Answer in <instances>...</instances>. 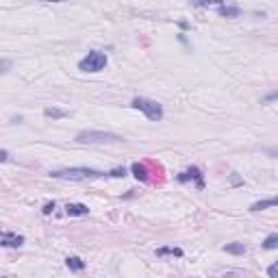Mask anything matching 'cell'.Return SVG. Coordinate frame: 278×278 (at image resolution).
Returning a JSON list of instances; mask_svg holds the SVG:
<instances>
[{
	"label": "cell",
	"mask_w": 278,
	"mask_h": 278,
	"mask_svg": "<svg viewBox=\"0 0 278 278\" xmlns=\"http://www.w3.org/2000/svg\"><path fill=\"white\" fill-rule=\"evenodd\" d=\"M52 178H68V180H91V178H100L103 172L94 168H66V170H54L50 172Z\"/></svg>",
	"instance_id": "6da1fadb"
},
{
	"label": "cell",
	"mask_w": 278,
	"mask_h": 278,
	"mask_svg": "<svg viewBox=\"0 0 278 278\" xmlns=\"http://www.w3.org/2000/svg\"><path fill=\"white\" fill-rule=\"evenodd\" d=\"M76 141L78 143H118V141H124V137L106 131H81L76 135Z\"/></svg>",
	"instance_id": "7a4b0ae2"
},
{
	"label": "cell",
	"mask_w": 278,
	"mask_h": 278,
	"mask_svg": "<svg viewBox=\"0 0 278 278\" xmlns=\"http://www.w3.org/2000/svg\"><path fill=\"white\" fill-rule=\"evenodd\" d=\"M133 109L141 111L143 115H146L148 120H152V122H159V120H163V106L159 103H155V100H148V98H133L131 103Z\"/></svg>",
	"instance_id": "3957f363"
},
{
	"label": "cell",
	"mask_w": 278,
	"mask_h": 278,
	"mask_svg": "<svg viewBox=\"0 0 278 278\" xmlns=\"http://www.w3.org/2000/svg\"><path fill=\"white\" fill-rule=\"evenodd\" d=\"M106 68V54L100 52V50H91V52H87L85 59H81V63H78V70H83V72H100V70Z\"/></svg>",
	"instance_id": "277c9868"
},
{
	"label": "cell",
	"mask_w": 278,
	"mask_h": 278,
	"mask_svg": "<svg viewBox=\"0 0 278 278\" xmlns=\"http://www.w3.org/2000/svg\"><path fill=\"white\" fill-rule=\"evenodd\" d=\"M187 180H196V187L202 189L205 187V180H202V172L198 168H189L183 174H178V183H187Z\"/></svg>",
	"instance_id": "5b68a950"
},
{
	"label": "cell",
	"mask_w": 278,
	"mask_h": 278,
	"mask_svg": "<svg viewBox=\"0 0 278 278\" xmlns=\"http://www.w3.org/2000/svg\"><path fill=\"white\" fill-rule=\"evenodd\" d=\"M22 243H24V237H22V235H16V233L2 235L0 233V245H4V248H20Z\"/></svg>",
	"instance_id": "8992f818"
},
{
	"label": "cell",
	"mask_w": 278,
	"mask_h": 278,
	"mask_svg": "<svg viewBox=\"0 0 278 278\" xmlns=\"http://www.w3.org/2000/svg\"><path fill=\"white\" fill-rule=\"evenodd\" d=\"M66 213L70 217H83L89 213V208H87L85 205H78V202H74V205H68L66 207Z\"/></svg>",
	"instance_id": "52a82bcc"
},
{
	"label": "cell",
	"mask_w": 278,
	"mask_h": 278,
	"mask_svg": "<svg viewBox=\"0 0 278 278\" xmlns=\"http://www.w3.org/2000/svg\"><path fill=\"white\" fill-rule=\"evenodd\" d=\"M217 13H220L222 17H239L242 9H239V7H230V4H220V7H217Z\"/></svg>",
	"instance_id": "ba28073f"
},
{
	"label": "cell",
	"mask_w": 278,
	"mask_h": 278,
	"mask_svg": "<svg viewBox=\"0 0 278 278\" xmlns=\"http://www.w3.org/2000/svg\"><path fill=\"white\" fill-rule=\"evenodd\" d=\"M278 200L276 198H267V200H261V202H254L252 207H250V211H263V208H270V207H276Z\"/></svg>",
	"instance_id": "9c48e42d"
},
{
	"label": "cell",
	"mask_w": 278,
	"mask_h": 278,
	"mask_svg": "<svg viewBox=\"0 0 278 278\" xmlns=\"http://www.w3.org/2000/svg\"><path fill=\"white\" fill-rule=\"evenodd\" d=\"M133 176H135L137 180H148V170H146V165H141V163H133Z\"/></svg>",
	"instance_id": "30bf717a"
},
{
	"label": "cell",
	"mask_w": 278,
	"mask_h": 278,
	"mask_svg": "<svg viewBox=\"0 0 278 278\" xmlns=\"http://www.w3.org/2000/svg\"><path fill=\"white\" fill-rule=\"evenodd\" d=\"M183 257V250L180 248H168V245H165V248H159L156 250V257Z\"/></svg>",
	"instance_id": "8fae6325"
},
{
	"label": "cell",
	"mask_w": 278,
	"mask_h": 278,
	"mask_svg": "<svg viewBox=\"0 0 278 278\" xmlns=\"http://www.w3.org/2000/svg\"><path fill=\"white\" fill-rule=\"evenodd\" d=\"M66 265H68L72 272H81L83 267H85V263H83L78 257H68V259H66Z\"/></svg>",
	"instance_id": "7c38bea8"
},
{
	"label": "cell",
	"mask_w": 278,
	"mask_h": 278,
	"mask_svg": "<svg viewBox=\"0 0 278 278\" xmlns=\"http://www.w3.org/2000/svg\"><path fill=\"white\" fill-rule=\"evenodd\" d=\"M44 115H46V118H66V115H68V111L57 109V106H48V109L44 111Z\"/></svg>",
	"instance_id": "4fadbf2b"
},
{
	"label": "cell",
	"mask_w": 278,
	"mask_h": 278,
	"mask_svg": "<svg viewBox=\"0 0 278 278\" xmlns=\"http://www.w3.org/2000/svg\"><path fill=\"white\" fill-rule=\"evenodd\" d=\"M193 7H220L224 4V0H191Z\"/></svg>",
	"instance_id": "5bb4252c"
},
{
	"label": "cell",
	"mask_w": 278,
	"mask_h": 278,
	"mask_svg": "<svg viewBox=\"0 0 278 278\" xmlns=\"http://www.w3.org/2000/svg\"><path fill=\"white\" fill-rule=\"evenodd\" d=\"M224 250L226 252H230V254H245V245L243 243H228Z\"/></svg>",
	"instance_id": "9a60e30c"
},
{
	"label": "cell",
	"mask_w": 278,
	"mask_h": 278,
	"mask_svg": "<svg viewBox=\"0 0 278 278\" xmlns=\"http://www.w3.org/2000/svg\"><path fill=\"white\" fill-rule=\"evenodd\" d=\"M276 245H278V235H276V233H272L270 237L263 242V248H265V250H274Z\"/></svg>",
	"instance_id": "2e32d148"
},
{
	"label": "cell",
	"mask_w": 278,
	"mask_h": 278,
	"mask_svg": "<svg viewBox=\"0 0 278 278\" xmlns=\"http://www.w3.org/2000/svg\"><path fill=\"white\" fill-rule=\"evenodd\" d=\"M109 176H113V178H124L126 176V170L124 168H115V170H111Z\"/></svg>",
	"instance_id": "e0dca14e"
},
{
	"label": "cell",
	"mask_w": 278,
	"mask_h": 278,
	"mask_svg": "<svg viewBox=\"0 0 278 278\" xmlns=\"http://www.w3.org/2000/svg\"><path fill=\"white\" fill-rule=\"evenodd\" d=\"M9 68H11V61L9 59H0V74L9 72Z\"/></svg>",
	"instance_id": "ac0fdd59"
},
{
	"label": "cell",
	"mask_w": 278,
	"mask_h": 278,
	"mask_svg": "<svg viewBox=\"0 0 278 278\" xmlns=\"http://www.w3.org/2000/svg\"><path fill=\"white\" fill-rule=\"evenodd\" d=\"M52 211H54V202H48V205H44V213H46V215H50Z\"/></svg>",
	"instance_id": "d6986e66"
},
{
	"label": "cell",
	"mask_w": 278,
	"mask_h": 278,
	"mask_svg": "<svg viewBox=\"0 0 278 278\" xmlns=\"http://www.w3.org/2000/svg\"><path fill=\"white\" fill-rule=\"evenodd\" d=\"M267 274H270V276H276V274H278V265H276V263H274V265H270V270H267Z\"/></svg>",
	"instance_id": "ffe728a7"
},
{
	"label": "cell",
	"mask_w": 278,
	"mask_h": 278,
	"mask_svg": "<svg viewBox=\"0 0 278 278\" xmlns=\"http://www.w3.org/2000/svg\"><path fill=\"white\" fill-rule=\"evenodd\" d=\"M7 159H9V152L7 150H0V163H4Z\"/></svg>",
	"instance_id": "44dd1931"
},
{
	"label": "cell",
	"mask_w": 278,
	"mask_h": 278,
	"mask_svg": "<svg viewBox=\"0 0 278 278\" xmlns=\"http://www.w3.org/2000/svg\"><path fill=\"white\" fill-rule=\"evenodd\" d=\"M276 96H278L276 91H272V94H270V96H267V98H265V103H272V100H276Z\"/></svg>",
	"instance_id": "7402d4cb"
},
{
	"label": "cell",
	"mask_w": 278,
	"mask_h": 278,
	"mask_svg": "<svg viewBox=\"0 0 278 278\" xmlns=\"http://www.w3.org/2000/svg\"><path fill=\"white\" fill-rule=\"evenodd\" d=\"M41 2H66V0H41Z\"/></svg>",
	"instance_id": "603a6c76"
},
{
	"label": "cell",
	"mask_w": 278,
	"mask_h": 278,
	"mask_svg": "<svg viewBox=\"0 0 278 278\" xmlns=\"http://www.w3.org/2000/svg\"><path fill=\"white\" fill-rule=\"evenodd\" d=\"M0 233H2V230H0Z\"/></svg>",
	"instance_id": "cb8c5ba5"
}]
</instances>
